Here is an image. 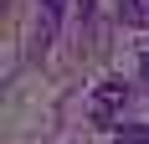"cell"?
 <instances>
[{
  "mask_svg": "<svg viewBox=\"0 0 149 144\" xmlns=\"http://www.w3.org/2000/svg\"><path fill=\"white\" fill-rule=\"evenodd\" d=\"M118 15L129 21V26H144L149 21V0H118Z\"/></svg>",
  "mask_w": 149,
  "mask_h": 144,
  "instance_id": "cell-2",
  "label": "cell"
},
{
  "mask_svg": "<svg viewBox=\"0 0 149 144\" xmlns=\"http://www.w3.org/2000/svg\"><path fill=\"white\" fill-rule=\"evenodd\" d=\"M123 103H129V82H123V77H108V82H98V87H93L88 113L98 118V124H113V118L123 113Z\"/></svg>",
  "mask_w": 149,
  "mask_h": 144,
  "instance_id": "cell-1",
  "label": "cell"
},
{
  "mask_svg": "<svg viewBox=\"0 0 149 144\" xmlns=\"http://www.w3.org/2000/svg\"><path fill=\"white\" fill-rule=\"evenodd\" d=\"M139 72H144V82H149V52H144V62H139Z\"/></svg>",
  "mask_w": 149,
  "mask_h": 144,
  "instance_id": "cell-3",
  "label": "cell"
}]
</instances>
